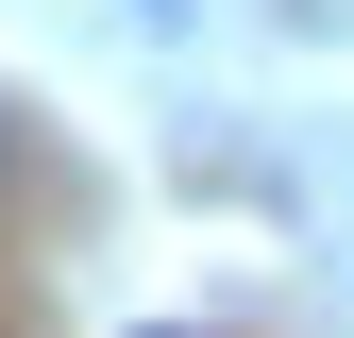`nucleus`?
Instances as JSON below:
<instances>
[{
	"instance_id": "f257e3e1",
	"label": "nucleus",
	"mask_w": 354,
	"mask_h": 338,
	"mask_svg": "<svg viewBox=\"0 0 354 338\" xmlns=\"http://www.w3.org/2000/svg\"><path fill=\"white\" fill-rule=\"evenodd\" d=\"M136 338H186V321H136Z\"/></svg>"
},
{
	"instance_id": "f03ea898",
	"label": "nucleus",
	"mask_w": 354,
	"mask_h": 338,
	"mask_svg": "<svg viewBox=\"0 0 354 338\" xmlns=\"http://www.w3.org/2000/svg\"><path fill=\"white\" fill-rule=\"evenodd\" d=\"M0 152H17V136H0Z\"/></svg>"
}]
</instances>
